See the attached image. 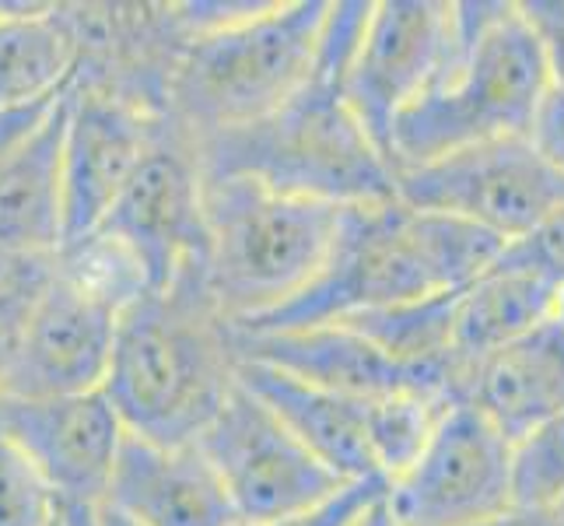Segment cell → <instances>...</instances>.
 <instances>
[{
    "mask_svg": "<svg viewBox=\"0 0 564 526\" xmlns=\"http://www.w3.org/2000/svg\"><path fill=\"white\" fill-rule=\"evenodd\" d=\"M477 526H564L557 509H519V505H509L505 513L484 519Z\"/></svg>",
    "mask_w": 564,
    "mask_h": 526,
    "instance_id": "f546056e",
    "label": "cell"
},
{
    "mask_svg": "<svg viewBox=\"0 0 564 526\" xmlns=\"http://www.w3.org/2000/svg\"><path fill=\"white\" fill-rule=\"evenodd\" d=\"M505 246L509 243L488 228L449 214L411 211L400 201L344 207L334 253L319 278L295 302L246 326L242 334L337 323L368 309L459 291L491 270Z\"/></svg>",
    "mask_w": 564,
    "mask_h": 526,
    "instance_id": "7a4b0ae2",
    "label": "cell"
},
{
    "mask_svg": "<svg viewBox=\"0 0 564 526\" xmlns=\"http://www.w3.org/2000/svg\"><path fill=\"white\" fill-rule=\"evenodd\" d=\"M355 526H400L397 516L389 513V505H386V495L376 502V505H368V509L355 519Z\"/></svg>",
    "mask_w": 564,
    "mask_h": 526,
    "instance_id": "4dcf8cb0",
    "label": "cell"
},
{
    "mask_svg": "<svg viewBox=\"0 0 564 526\" xmlns=\"http://www.w3.org/2000/svg\"><path fill=\"white\" fill-rule=\"evenodd\" d=\"M70 85L22 141L0 154V246L61 253L64 246V133Z\"/></svg>",
    "mask_w": 564,
    "mask_h": 526,
    "instance_id": "ac0fdd59",
    "label": "cell"
},
{
    "mask_svg": "<svg viewBox=\"0 0 564 526\" xmlns=\"http://www.w3.org/2000/svg\"><path fill=\"white\" fill-rule=\"evenodd\" d=\"M91 236L120 246L148 288H165L183 267L204 260V175L169 124Z\"/></svg>",
    "mask_w": 564,
    "mask_h": 526,
    "instance_id": "8fae6325",
    "label": "cell"
},
{
    "mask_svg": "<svg viewBox=\"0 0 564 526\" xmlns=\"http://www.w3.org/2000/svg\"><path fill=\"white\" fill-rule=\"evenodd\" d=\"M557 516H561V523H564V502L557 505Z\"/></svg>",
    "mask_w": 564,
    "mask_h": 526,
    "instance_id": "e575fe53",
    "label": "cell"
},
{
    "mask_svg": "<svg viewBox=\"0 0 564 526\" xmlns=\"http://www.w3.org/2000/svg\"><path fill=\"white\" fill-rule=\"evenodd\" d=\"M519 11L540 43L551 88L564 92V0H522Z\"/></svg>",
    "mask_w": 564,
    "mask_h": 526,
    "instance_id": "83f0119b",
    "label": "cell"
},
{
    "mask_svg": "<svg viewBox=\"0 0 564 526\" xmlns=\"http://www.w3.org/2000/svg\"><path fill=\"white\" fill-rule=\"evenodd\" d=\"M99 505L138 526H242L197 446L123 439Z\"/></svg>",
    "mask_w": 564,
    "mask_h": 526,
    "instance_id": "2e32d148",
    "label": "cell"
},
{
    "mask_svg": "<svg viewBox=\"0 0 564 526\" xmlns=\"http://www.w3.org/2000/svg\"><path fill=\"white\" fill-rule=\"evenodd\" d=\"M557 291L561 281L501 257L491 270H484L474 285L459 291L449 355L466 376V397H470L474 368L484 358L530 334L540 323L554 320Z\"/></svg>",
    "mask_w": 564,
    "mask_h": 526,
    "instance_id": "ffe728a7",
    "label": "cell"
},
{
    "mask_svg": "<svg viewBox=\"0 0 564 526\" xmlns=\"http://www.w3.org/2000/svg\"><path fill=\"white\" fill-rule=\"evenodd\" d=\"M162 133L165 116L70 82L64 133V246L88 239L102 225L106 211Z\"/></svg>",
    "mask_w": 564,
    "mask_h": 526,
    "instance_id": "9a60e30c",
    "label": "cell"
},
{
    "mask_svg": "<svg viewBox=\"0 0 564 526\" xmlns=\"http://www.w3.org/2000/svg\"><path fill=\"white\" fill-rule=\"evenodd\" d=\"M95 526H138V523H130L127 516L112 513L109 505H95Z\"/></svg>",
    "mask_w": 564,
    "mask_h": 526,
    "instance_id": "d6a6232c",
    "label": "cell"
},
{
    "mask_svg": "<svg viewBox=\"0 0 564 526\" xmlns=\"http://www.w3.org/2000/svg\"><path fill=\"white\" fill-rule=\"evenodd\" d=\"M389 492V481L386 477H365V481H347L334 495H326L305 509L281 516L274 523H263V526H355V519L376 505L382 495Z\"/></svg>",
    "mask_w": 564,
    "mask_h": 526,
    "instance_id": "484cf974",
    "label": "cell"
},
{
    "mask_svg": "<svg viewBox=\"0 0 564 526\" xmlns=\"http://www.w3.org/2000/svg\"><path fill=\"white\" fill-rule=\"evenodd\" d=\"M236 368V326L189 264L123 309L102 394L130 436L189 446L231 394Z\"/></svg>",
    "mask_w": 564,
    "mask_h": 526,
    "instance_id": "6da1fadb",
    "label": "cell"
},
{
    "mask_svg": "<svg viewBox=\"0 0 564 526\" xmlns=\"http://www.w3.org/2000/svg\"><path fill=\"white\" fill-rule=\"evenodd\" d=\"M554 320L564 326V285H561V291H557V309H554Z\"/></svg>",
    "mask_w": 564,
    "mask_h": 526,
    "instance_id": "836d02e7",
    "label": "cell"
},
{
    "mask_svg": "<svg viewBox=\"0 0 564 526\" xmlns=\"http://www.w3.org/2000/svg\"><path fill=\"white\" fill-rule=\"evenodd\" d=\"M56 526H64V519H61V523H56Z\"/></svg>",
    "mask_w": 564,
    "mask_h": 526,
    "instance_id": "d590c367",
    "label": "cell"
},
{
    "mask_svg": "<svg viewBox=\"0 0 564 526\" xmlns=\"http://www.w3.org/2000/svg\"><path fill=\"white\" fill-rule=\"evenodd\" d=\"M326 0L246 4L186 39L165 85V124L186 144L278 112L316 71Z\"/></svg>",
    "mask_w": 564,
    "mask_h": 526,
    "instance_id": "277c9868",
    "label": "cell"
},
{
    "mask_svg": "<svg viewBox=\"0 0 564 526\" xmlns=\"http://www.w3.org/2000/svg\"><path fill=\"white\" fill-rule=\"evenodd\" d=\"M64 526H95V505H61Z\"/></svg>",
    "mask_w": 564,
    "mask_h": 526,
    "instance_id": "1f68e13d",
    "label": "cell"
},
{
    "mask_svg": "<svg viewBox=\"0 0 564 526\" xmlns=\"http://www.w3.org/2000/svg\"><path fill=\"white\" fill-rule=\"evenodd\" d=\"M82 61L74 11H0V112L56 99Z\"/></svg>",
    "mask_w": 564,
    "mask_h": 526,
    "instance_id": "44dd1931",
    "label": "cell"
},
{
    "mask_svg": "<svg viewBox=\"0 0 564 526\" xmlns=\"http://www.w3.org/2000/svg\"><path fill=\"white\" fill-rule=\"evenodd\" d=\"M61 502L32 463L0 436V526H56Z\"/></svg>",
    "mask_w": 564,
    "mask_h": 526,
    "instance_id": "d4e9b609",
    "label": "cell"
},
{
    "mask_svg": "<svg viewBox=\"0 0 564 526\" xmlns=\"http://www.w3.org/2000/svg\"><path fill=\"white\" fill-rule=\"evenodd\" d=\"M501 260L533 267V270H540V275H547V278L564 285V204L551 214L547 222H540L527 239L505 246Z\"/></svg>",
    "mask_w": 564,
    "mask_h": 526,
    "instance_id": "4316f807",
    "label": "cell"
},
{
    "mask_svg": "<svg viewBox=\"0 0 564 526\" xmlns=\"http://www.w3.org/2000/svg\"><path fill=\"white\" fill-rule=\"evenodd\" d=\"M193 446L214 466L242 526L274 523L347 484L329 474L239 379Z\"/></svg>",
    "mask_w": 564,
    "mask_h": 526,
    "instance_id": "9c48e42d",
    "label": "cell"
},
{
    "mask_svg": "<svg viewBox=\"0 0 564 526\" xmlns=\"http://www.w3.org/2000/svg\"><path fill=\"white\" fill-rule=\"evenodd\" d=\"M148 291L120 246L88 236L56 253L53 278L0 355V397L39 400L102 389L123 309Z\"/></svg>",
    "mask_w": 564,
    "mask_h": 526,
    "instance_id": "52a82bcc",
    "label": "cell"
},
{
    "mask_svg": "<svg viewBox=\"0 0 564 526\" xmlns=\"http://www.w3.org/2000/svg\"><path fill=\"white\" fill-rule=\"evenodd\" d=\"M449 39L453 4L445 0L372 4L358 53L340 82V95L386 162L397 116L438 74L445 53H449Z\"/></svg>",
    "mask_w": 564,
    "mask_h": 526,
    "instance_id": "7c38bea8",
    "label": "cell"
},
{
    "mask_svg": "<svg viewBox=\"0 0 564 526\" xmlns=\"http://www.w3.org/2000/svg\"><path fill=\"white\" fill-rule=\"evenodd\" d=\"M449 400L427 394H393L368 400V442L386 481L400 477L432 439L438 418L449 411Z\"/></svg>",
    "mask_w": 564,
    "mask_h": 526,
    "instance_id": "603a6c76",
    "label": "cell"
},
{
    "mask_svg": "<svg viewBox=\"0 0 564 526\" xmlns=\"http://www.w3.org/2000/svg\"><path fill=\"white\" fill-rule=\"evenodd\" d=\"M527 138L557 172H564V92L561 88H547Z\"/></svg>",
    "mask_w": 564,
    "mask_h": 526,
    "instance_id": "f1b7e54d",
    "label": "cell"
},
{
    "mask_svg": "<svg viewBox=\"0 0 564 526\" xmlns=\"http://www.w3.org/2000/svg\"><path fill=\"white\" fill-rule=\"evenodd\" d=\"M397 201L519 243L564 204V172L530 138H495L397 172Z\"/></svg>",
    "mask_w": 564,
    "mask_h": 526,
    "instance_id": "ba28073f",
    "label": "cell"
},
{
    "mask_svg": "<svg viewBox=\"0 0 564 526\" xmlns=\"http://www.w3.org/2000/svg\"><path fill=\"white\" fill-rule=\"evenodd\" d=\"M200 175H242L281 197L368 207L397 201V172L382 159L337 88L313 85L278 112L189 144Z\"/></svg>",
    "mask_w": 564,
    "mask_h": 526,
    "instance_id": "8992f818",
    "label": "cell"
},
{
    "mask_svg": "<svg viewBox=\"0 0 564 526\" xmlns=\"http://www.w3.org/2000/svg\"><path fill=\"white\" fill-rule=\"evenodd\" d=\"M236 379L284 421L288 432L329 474H337L340 481L382 477L372 457V442H368V400L344 397L334 394V389L302 383L281 373V368L242 358L236 368Z\"/></svg>",
    "mask_w": 564,
    "mask_h": 526,
    "instance_id": "e0dca14e",
    "label": "cell"
},
{
    "mask_svg": "<svg viewBox=\"0 0 564 526\" xmlns=\"http://www.w3.org/2000/svg\"><path fill=\"white\" fill-rule=\"evenodd\" d=\"M459 291H438L432 299L368 309V313L347 316L337 323L358 330L365 341H372L379 351H386L389 358H397L403 365L438 362L449 355V347H453Z\"/></svg>",
    "mask_w": 564,
    "mask_h": 526,
    "instance_id": "7402d4cb",
    "label": "cell"
},
{
    "mask_svg": "<svg viewBox=\"0 0 564 526\" xmlns=\"http://www.w3.org/2000/svg\"><path fill=\"white\" fill-rule=\"evenodd\" d=\"M470 400L498 432L516 442L564 415V326L540 323L474 368Z\"/></svg>",
    "mask_w": 564,
    "mask_h": 526,
    "instance_id": "d6986e66",
    "label": "cell"
},
{
    "mask_svg": "<svg viewBox=\"0 0 564 526\" xmlns=\"http://www.w3.org/2000/svg\"><path fill=\"white\" fill-rule=\"evenodd\" d=\"M512 442L470 400L435 425L417 460L389 481L386 505L400 526H477L512 505Z\"/></svg>",
    "mask_w": 564,
    "mask_h": 526,
    "instance_id": "30bf717a",
    "label": "cell"
},
{
    "mask_svg": "<svg viewBox=\"0 0 564 526\" xmlns=\"http://www.w3.org/2000/svg\"><path fill=\"white\" fill-rule=\"evenodd\" d=\"M236 355L355 400H379L393 394H427L449 404L466 400V376L453 355L424 365H403L344 323L260 330V334L236 330Z\"/></svg>",
    "mask_w": 564,
    "mask_h": 526,
    "instance_id": "4fadbf2b",
    "label": "cell"
},
{
    "mask_svg": "<svg viewBox=\"0 0 564 526\" xmlns=\"http://www.w3.org/2000/svg\"><path fill=\"white\" fill-rule=\"evenodd\" d=\"M0 436L61 505H99L127 428L102 389L74 397H0Z\"/></svg>",
    "mask_w": 564,
    "mask_h": 526,
    "instance_id": "5bb4252c",
    "label": "cell"
},
{
    "mask_svg": "<svg viewBox=\"0 0 564 526\" xmlns=\"http://www.w3.org/2000/svg\"><path fill=\"white\" fill-rule=\"evenodd\" d=\"M509 477L519 509H557L564 502V415L512 442Z\"/></svg>",
    "mask_w": 564,
    "mask_h": 526,
    "instance_id": "cb8c5ba5",
    "label": "cell"
},
{
    "mask_svg": "<svg viewBox=\"0 0 564 526\" xmlns=\"http://www.w3.org/2000/svg\"><path fill=\"white\" fill-rule=\"evenodd\" d=\"M344 207L281 197L242 175H204L200 275L218 313L246 330L267 320L319 278Z\"/></svg>",
    "mask_w": 564,
    "mask_h": 526,
    "instance_id": "5b68a950",
    "label": "cell"
},
{
    "mask_svg": "<svg viewBox=\"0 0 564 526\" xmlns=\"http://www.w3.org/2000/svg\"><path fill=\"white\" fill-rule=\"evenodd\" d=\"M547 88V64L519 4H453L449 53L393 124V172L495 138H527Z\"/></svg>",
    "mask_w": 564,
    "mask_h": 526,
    "instance_id": "3957f363",
    "label": "cell"
}]
</instances>
